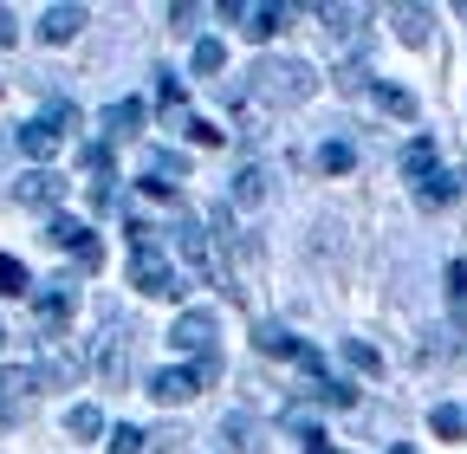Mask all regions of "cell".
<instances>
[{"label": "cell", "mask_w": 467, "mask_h": 454, "mask_svg": "<svg viewBox=\"0 0 467 454\" xmlns=\"http://www.w3.org/2000/svg\"><path fill=\"white\" fill-rule=\"evenodd\" d=\"M130 247H137V260H130V286H137V293H150V299L189 293V279L156 253V227H150V221H130Z\"/></svg>", "instance_id": "obj_1"}, {"label": "cell", "mask_w": 467, "mask_h": 454, "mask_svg": "<svg viewBox=\"0 0 467 454\" xmlns=\"http://www.w3.org/2000/svg\"><path fill=\"white\" fill-rule=\"evenodd\" d=\"M247 91H254L260 104H306V98L318 91V72H312L306 59H260V66L247 72Z\"/></svg>", "instance_id": "obj_2"}, {"label": "cell", "mask_w": 467, "mask_h": 454, "mask_svg": "<svg viewBox=\"0 0 467 454\" xmlns=\"http://www.w3.org/2000/svg\"><path fill=\"white\" fill-rule=\"evenodd\" d=\"M175 253L189 260V273L195 279H221V266H214V247H208V234H202V221H189V214H175Z\"/></svg>", "instance_id": "obj_3"}, {"label": "cell", "mask_w": 467, "mask_h": 454, "mask_svg": "<svg viewBox=\"0 0 467 454\" xmlns=\"http://www.w3.org/2000/svg\"><path fill=\"white\" fill-rule=\"evenodd\" d=\"M130 337H137V325H104V337H98V370L110 389H124V377H130Z\"/></svg>", "instance_id": "obj_4"}, {"label": "cell", "mask_w": 467, "mask_h": 454, "mask_svg": "<svg viewBox=\"0 0 467 454\" xmlns=\"http://www.w3.org/2000/svg\"><path fill=\"white\" fill-rule=\"evenodd\" d=\"M33 389H39V370H0V428H14V422H26V409H33Z\"/></svg>", "instance_id": "obj_5"}, {"label": "cell", "mask_w": 467, "mask_h": 454, "mask_svg": "<svg viewBox=\"0 0 467 454\" xmlns=\"http://www.w3.org/2000/svg\"><path fill=\"white\" fill-rule=\"evenodd\" d=\"M72 305H78V293H72V279H46V286H33V312H39L46 337H58V331H66Z\"/></svg>", "instance_id": "obj_6"}, {"label": "cell", "mask_w": 467, "mask_h": 454, "mask_svg": "<svg viewBox=\"0 0 467 454\" xmlns=\"http://www.w3.org/2000/svg\"><path fill=\"white\" fill-rule=\"evenodd\" d=\"M169 345H175V351H195L202 364L221 357V351H214V312H182V318H175V331H169Z\"/></svg>", "instance_id": "obj_7"}, {"label": "cell", "mask_w": 467, "mask_h": 454, "mask_svg": "<svg viewBox=\"0 0 467 454\" xmlns=\"http://www.w3.org/2000/svg\"><path fill=\"white\" fill-rule=\"evenodd\" d=\"M221 20H234L247 39H273L285 26V7H247V0H221Z\"/></svg>", "instance_id": "obj_8"}, {"label": "cell", "mask_w": 467, "mask_h": 454, "mask_svg": "<svg viewBox=\"0 0 467 454\" xmlns=\"http://www.w3.org/2000/svg\"><path fill=\"white\" fill-rule=\"evenodd\" d=\"M14 143H20V156L52 162V156H58V143H66V130H58V118H33V124H20V130H14Z\"/></svg>", "instance_id": "obj_9"}, {"label": "cell", "mask_w": 467, "mask_h": 454, "mask_svg": "<svg viewBox=\"0 0 467 454\" xmlns=\"http://www.w3.org/2000/svg\"><path fill=\"white\" fill-rule=\"evenodd\" d=\"M58 195H66V182H58L52 169H26L20 189H14V201H20V208H58Z\"/></svg>", "instance_id": "obj_10"}, {"label": "cell", "mask_w": 467, "mask_h": 454, "mask_svg": "<svg viewBox=\"0 0 467 454\" xmlns=\"http://www.w3.org/2000/svg\"><path fill=\"white\" fill-rule=\"evenodd\" d=\"M208 383H202V370H156L150 377V396L156 403H189V396H202Z\"/></svg>", "instance_id": "obj_11"}, {"label": "cell", "mask_w": 467, "mask_h": 454, "mask_svg": "<svg viewBox=\"0 0 467 454\" xmlns=\"http://www.w3.org/2000/svg\"><path fill=\"white\" fill-rule=\"evenodd\" d=\"M221 448H227V454H260V422H254L247 409L221 416Z\"/></svg>", "instance_id": "obj_12"}, {"label": "cell", "mask_w": 467, "mask_h": 454, "mask_svg": "<svg viewBox=\"0 0 467 454\" xmlns=\"http://www.w3.org/2000/svg\"><path fill=\"white\" fill-rule=\"evenodd\" d=\"M98 124H104L110 143H130L137 124H143V104H137V98H117V104H104V118H98Z\"/></svg>", "instance_id": "obj_13"}, {"label": "cell", "mask_w": 467, "mask_h": 454, "mask_svg": "<svg viewBox=\"0 0 467 454\" xmlns=\"http://www.w3.org/2000/svg\"><path fill=\"white\" fill-rule=\"evenodd\" d=\"M182 176H189V156H182V150H150V169H143L150 189H175Z\"/></svg>", "instance_id": "obj_14"}, {"label": "cell", "mask_w": 467, "mask_h": 454, "mask_svg": "<svg viewBox=\"0 0 467 454\" xmlns=\"http://www.w3.org/2000/svg\"><path fill=\"white\" fill-rule=\"evenodd\" d=\"M266 162H241V169H234V208H260L266 201Z\"/></svg>", "instance_id": "obj_15"}, {"label": "cell", "mask_w": 467, "mask_h": 454, "mask_svg": "<svg viewBox=\"0 0 467 454\" xmlns=\"http://www.w3.org/2000/svg\"><path fill=\"white\" fill-rule=\"evenodd\" d=\"M78 26H85V7H46V20H39V39H46V46H66Z\"/></svg>", "instance_id": "obj_16"}, {"label": "cell", "mask_w": 467, "mask_h": 454, "mask_svg": "<svg viewBox=\"0 0 467 454\" xmlns=\"http://www.w3.org/2000/svg\"><path fill=\"white\" fill-rule=\"evenodd\" d=\"M46 241H52V247H66V253H78V247L98 241V234H91L85 221H72V214H52V221H46Z\"/></svg>", "instance_id": "obj_17"}, {"label": "cell", "mask_w": 467, "mask_h": 454, "mask_svg": "<svg viewBox=\"0 0 467 454\" xmlns=\"http://www.w3.org/2000/svg\"><path fill=\"white\" fill-rule=\"evenodd\" d=\"M389 20H396V33H402V46H429V7H389Z\"/></svg>", "instance_id": "obj_18"}, {"label": "cell", "mask_w": 467, "mask_h": 454, "mask_svg": "<svg viewBox=\"0 0 467 454\" xmlns=\"http://www.w3.org/2000/svg\"><path fill=\"white\" fill-rule=\"evenodd\" d=\"M254 345H260L266 357H299V337H292L285 325H273V318H266V325H254Z\"/></svg>", "instance_id": "obj_19"}, {"label": "cell", "mask_w": 467, "mask_h": 454, "mask_svg": "<svg viewBox=\"0 0 467 454\" xmlns=\"http://www.w3.org/2000/svg\"><path fill=\"white\" fill-rule=\"evenodd\" d=\"M370 104L383 110V118H402V124L416 118V91H402V85H377V91H370Z\"/></svg>", "instance_id": "obj_20"}, {"label": "cell", "mask_w": 467, "mask_h": 454, "mask_svg": "<svg viewBox=\"0 0 467 454\" xmlns=\"http://www.w3.org/2000/svg\"><path fill=\"white\" fill-rule=\"evenodd\" d=\"M26 293H33V273H26V260L0 253V299H26Z\"/></svg>", "instance_id": "obj_21"}, {"label": "cell", "mask_w": 467, "mask_h": 454, "mask_svg": "<svg viewBox=\"0 0 467 454\" xmlns=\"http://www.w3.org/2000/svg\"><path fill=\"white\" fill-rule=\"evenodd\" d=\"M441 286H448V305H454V325L467 331V260H448V273H441Z\"/></svg>", "instance_id": "obj_22"}, {"label": "cell", "mask_w": 467, "mask_h": 454, "mask_svg": "<svg viewBox=\"0 0 467 454\" xmlns=\"http://www.w3.org/2000/svg\"><path fill=\"white\" fill-rule=\"evenodd\" d=\"M39 345H46V377L52 383H78V357L58 345V337H39Z\"/></svg>", "instance_id": "obj_23"}, {"label": "cell", "mask_w": 467, "mask_h": 454, "mask_svg": "<svg viewBox=\"0 0 467 454\" xmlns=\"http://www.w3.org/2000/svg\"><path fill=\"white\" fill-rule=\"evenodd\" d=\"M454 195H461V176H441V169H435L429 182H416V201H422V208H448Z\"/></svg>", "instance_id": "obj_24"}, {"label": "cell", "mask_w": 467, "mask_h": 454, "mask_svg": "<svg viewBox=\"0 0 467 454\" xmlns=\"http://www.w3.org/2000/svg\"><path fill=\"white\" fill-rule=\"evenodd\" d=\"M402 169H409V182H429V176H435V143L416 137V143L402 150Z\"/></svg>", "instance_id": "obj_25"}, {"label": "cell", "mask_w": 467, "mask_h": 454, "mask_svg": "<svg viewBox=\"0 0 467 454\" xmlns=\"http://www.w3.org/2000/svg\"><path fill=\"white\" fill-rule=\"evenodd\" d=\"M66 435H72V441H91V435H104V416H98L91 403H78V409L66 416Z\"/></svg>", "instance_id": "obj_26"}, {"label": "cell", "mask_w": 467, "mask_h": 454, "mask_svg": "<svg viewBox=\"0 0 467 454\" xmlns=\"http://www.w3.org/2000/svg\"><path fill=\"white\" fill-rule=\"evenodd\" d=\"M350 162H358V150H350V143H325V150H318V169H325V176H350Z\"/></svg>", "instance_id": "obj_27"}, {"label": "cell", "mask_w": 467, "mask_h": 454, "mask_svg": "<svg viewBox=\"0 0 467 454\" xmlns=\"http://www.w3.org/2000/svg\"><path fill=\"white\" fill-rule=\"evenodd\" d=\"M221 66H227V46H221V39H195V72L214 78Z\"/></svg>", "instance_id": "obj_28"}, {"label": "cell", "mask_w": 467, "mask_h": 454, "mask_svg": "<svg viewBox=\"0 0 467 454\" xmlns=\"http://www.w3.org/2000/svg\"><path fill=\"white\" fill-rule=\"evenodd\" d=\"M344 357H350V364H358L364 377H383V357H377V351L364 345V337H344Z\"/></svg>", "instance_id": "obj_29"}, {"label": "cell", "mask_w": 467, "mask_h": 454, "mask_svg": "<svg viewBox=\"0 0 467 454\" xmlns=\"http://www.w3.org/2000/svg\"><path fill=\"white\" fill-rule=\"evenodd\" d=\"M169 124H175V130H189L195 143H221V130H214L208 118H195V110H175V118H169Z\"/></svg>", "instance_id": "obj_30"}, {"label": "cell", "mask_w": 467, "mask_h": 454, "mask_svg": "<svg viewBox=\"0 0 467 454\" xmlns=\"http://www.w3.org/2000/svg\"><path fill=\"white\" fill-rule=\"evenodd\" d=\"M429 422H435V435H441V441H461V435H467V416H461V409H448V403H441Z\"/></svg>", "instance_id": "obj_31"}, {"label": "cell", "mask_w": 467, "mask_h": 454, "mask_svg": "<svg viewBox=\"0 0 467 454\" xmlns=\"http://www.w3.org/2000/svg\"><path fill=\"white\" fill-rule=\"evenodd\" d=\"M150 441H143V428H130V422H117L110 428V454H143Z\"/></svg>", "instance_id": "obj_32"}, {"label": "cell", "mask_w": 467, "mask_h": 454, "mask_svg": "<svg viewBox=\"0 0 467 454\" xmlns=\"http://www.w3.org/2000/svg\"><path fill=\"white\" fill-rule=\"evenodd\" d=\"M156 104L169 110V118L182 110V85H175V72H156Z\"/></svg>", "instance_id": "obj_33"}, {"label": "cell", "mask_w": 467, "mask_h": 454, "mask_svg": "<svg viewBox=\"0 0 467 454\" xmlns=\"http://www.w3.org/2000/svg\"><path fill=\"white\" fill-rule=\"evenodd\" d=\"M20 39V20H14V7H0V46H14Z\"/></svg>", "instance_id": "obj_34"}, {"label": "cell", "mask_w": 467, "mask_h": 454, "mask_svg": "<svg viewBox=\"0 0 467 454\" xmlns=\"http://www.w3.org/2000/svg\"><path fill=\"white\" fill-rule=\"evenodd\" d=\"M389 454H416V448H389Z\"/></svg>", "instance_id": "obj_35"}, {"label": "cell", "mask_w": 467, "mask_h": 454, "mask_svg": "<svg viewBox=\"0 0 467 454\" xmlns=\"http://www.w3.org/2000/svg\"><path fill=\"white\" fill-rule=\"evenodd\" d=\"M0 345H7V325H0Z\"/></svg>", "instance_id": "obj_36"}]
</instances>
